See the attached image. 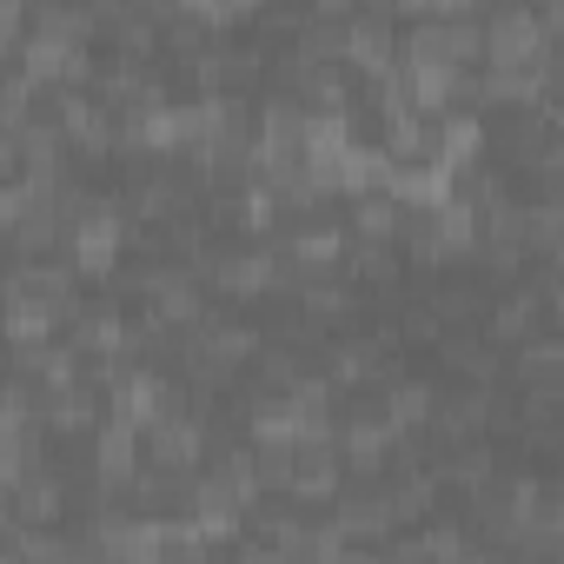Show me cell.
Segmentation results:
<instances>
[{
	"label": "cell",
	"instance_id": "obj_1",
	"mask_svg": "<svg viewBox=\"0 0 564 564\" xmlns=\"http://www.w3.org/2000/svg\"><path fill=\"white\" fill-rule=\"evenodd\" d=\"M54 127H61L67 153H80V160H107L113 140H120V113H113L100 94H87V87H61V100H54Z\"/></svg>",
	"mask_w": 564,
	"mask_h": 564
},
{
	"label": "cell",
	"instance_id": "obj_2",
	"mask_svg": "<svg viewBox=\"0 0 564 564\" xmlns=\"http://www.w3.org/2000/svg\"><path fill=\"white\" fill-rule=\"evenodd\" d=\"M140 458H147L153 471L186 478V471H199V458H206V425L173 405V412H160L153 425H140Z\"/></svg>",
	"mask_w": 564,
	"mask_h": 564
},
{
	"label": "cell",
	"instance_id": "obj_3",
	"mask_svg": "<svg viewBox=\"0 0 564 564\" xmlns=\"http://www.w3.org/2000/svg\"><path fill=\"white\" fill-rule=\"evenodd\" d=\"M551 54V34L538 28V14L524 8V0H511V8H498L485 21V67H538Z\"/></svg>",
	"mask_w": 564,
	"mask_h": 564
},
{
	"label": "cell",
	"instance_id": "obj_4",
	"mask_svg": "<svg viewBox=\"0 0 564 564\" xmlns=\"http://www.w3.org/2000/svg\"><path fill=\"white\" fill-rule=\"evenodd\" d=\"M120 232H127V219H120L107 199H94V206L67 226V265L87 272V279L113 272V265H120Z\"/></svg>",
	"mask_w": 564,
	"mask_h": 564
},
{
	"label": "cell",
	"instance_id": "obj_5",
	"mask_svg": "<svg viewBox=\"0 0 564 564\" xmlns=\"http://www.w3.org/2000/svg\"><path fill=\"white\" fill-rule=\"evenodd\" d=\"M392 445H399V432H392L379 412H352L346 425H333V458H339V471H352V478H379L386 458H392Z\"/></svg>",
	"mask_w": 564,
	"mask_h": 564
},
{
	"label": "cell",
	"instance_id": "obj_6",
	"mask_svg": "<svg viewBox=\"0 0 564 564\" xmlns=\"http://www.w3.org/2000/svg\"><path fill=\"white\" fill-rule=\"evenodd\" d=\"M94 432H100V438H94V478H100V491L120 498V491L133 485V471L147 465V458H140V425H127V419L113 412V419H100Z\"/></svg>",
	"mask_w": 564,
	"mask_h": 564
},
{
	"label": "cell",
	"instance_id": "obj_7",
	"mask_svg": "<svg viewBox=\"0 0 564 564\" xmlns=\"http://www.w3.org/2000/svg\"><path fill=\"white\" fill-rule=\"evenodd\" d=\"M272 246L286 252V265H293V272H333V265H346L352 232H346V226H333V219H306L300 232L272 239Z\"/></svg>",
	"mask_w": 564,
	"mask_h": 564
},
{
	"label": "cell",
	"instance_id": "obj_8",
	"mask_svg": "<svg viewBox=\"0 0 564 564\" xmlns=\"http://www.w3.org/2000/svg\"><path fill=\"white\" fill-rule=\"evenodd\" d=\"M339 458H333V445L319 438V445H293V471H286V498L293 505H333L339 498Z\"/></svg>",
	"mask_w": 564,
	"mask_h": 564
},
{
	"label": "cell",
	"instance_id": "obj_9",
	"mask_svg": "<svg viewBox=\"0 0 564 564\" xmlns=\"http://www.w3.org/2000/svg\"><path fill=\"white\" fill-rule=\"evenodd\" d=\"M259 54L252 47H199L193 54V87L199 94H246L252 80H259Z\"/></svg>",
	"mask_w": 564,
	"mask_h": 564
},
{
	"label": "cell",
	"instance_id": "obj_10",
	"mask_svg": "<svg viewBox=\"0 0 564 564\" xmlns=\"http://www.w3.org/2000/svg\"><path fill=\"white\" fill-rule=\"evenodd\" d=\"M94 94L113 107V113H153V107H166V94H160V74L153 67H140V61H120V67H107L100 80H94Z\"/></svg>",
	"mask_w": 564,
	"mask_h": 564
},
{
	"label": "cell",
	"instance_id": "obj_11",
	"mask_svg": "<svg viewBox=\"0 0 564 564\" xmlns=\"http://www.w3.org/2000/svg\"><path fill=\"white\" fill-rule=\"evenodd\" d=\"M259 339H265V333H252L246 319H206V313H199V326H193V346H199V352H206L226 379H232L239 366H252Z\"/></svg>",
	"mask_w": 564,
	"mask_h": 564
},
{
	"label": "cell",
	"instance_id": "obj_12",
	"mask_svg": "<svg viewBox=\"0 0 564 564\" xmlns=\"http://www.w3.org/2000/svg\"><path fill=\"white\" fill-rule=\"evenodd\" d=\"M399 226H405V206H399L386 186L352 193V219H346L352 246H392V239H399Z\"/></svg>",
	"mask_w": 564,
	"mask_h": 564
},
{
	"label": "cell",
	"instance_id": "obj_13",
	"mask_svg": "<svg viewBox=\"0 0 564 564\" xmlns=\"http://www.w3.org/2000/svg\"><path fill=\"white\" fill-rule=\"evenodd\" d=\"M432 425H438L445 445L478 438V432L491 425V386H458V392H445V399L432 405Z\"/></svg>",
	"mask_w": 564,
	"mask_h": 564
},
{
	"label": "cell",
	"instance_id": "obj_14",
	"mask_svg": "<svg viewBox=\"0 0 564 564\" xmlns=\"http://www.w3.org/2000/svg\"><path fill=\"white\" fill-rule=\"evenodd\" d=\"M478 313H485V339H491V346H518V339L538 333V319H544V306H538L531 286H511L505 300H491V306H478Z\"/></svg>",
	"mask_w": 564,
	"mask_h": 564
},
{
	"label": "cell",
	"instance_id": "obj_15",
	"mask_svg": "<svg viewBox=\"0 0 564 564\" xmlns=\"http://www.w3.org/2000/svg\"><path fill=\"white\" fill-rule=\"evenodd\" d=\"M432 133H438V160H445L452 173H471V166L485 160V120H478V113L445 107V120H432Z\"/></svg>",
	"mask_w": 564,
	"mask_h": 564
},
{
	"label": "cell",
	"instance_id": "obj_16",
	"mask_svg": "<svg viewBox=\"0 0 564 564\" xmlns=\"http://www.w3.org/2000/svg\"><path fill=\"white\" fill-rule=\"evenodd\" d=\"M67 518V485L41 465L14 485V524H61Z\"/></svg>",
	"mask_w": 564,
	"mask_h": 564
},
{
	"label": "cell",
	"instance_id": "obj_17",
	"mask_svg": "<svg viewBox=\"0 0 564 564\" xmlns=\"http://www.w3.org/2000/svg\"><path fill=\"white\" fill-rule=\"evenodd\" d=\"M41 425H54V432H67V438L94 432V425H100V399H94V386L80 379V386H67V392H41Z\"/></svg>",
	"mask_w": 564,
	"mask_h": 564
},
{
	"label": "cell",
	"instance_id": "obj_18",
	"mask_svg": "<svg viewBox=\"0 0 564 564\" xmlns=\"http://www.w3.org/2000/svg\"><path fill=\"white\" fill-rule=\"evenodd\" d=\"M445 366L465 379V386H498V346L491 339H471V333H445L438 339Z\"/></svg>",
	"mask_w": 564,
	"mask_h": 564
},
{
	"label": "cell",
	"instance_id": "obj_19",
	"mask_svg": "<svg viewBox=\"0 0 564 564\" xmlns=\"http://www.w3.org/2000/svg\"><path fill=\"white\" fill-rule=\"evenodd\" d=\"M432 405H438V392L425 386V379H399V386H386V425L392 432H419V425H432Z\"/></svg>",
	"mask_w": 564,
	"mask_h": 564
},
{
	"label": "cell",
	"instance_id": "obj_20",
	"mask_svg": "<svg viewBox=\"0 0 564 564\" xmlns=\"http://www.w3.org/2000/svg\"><path fill=\"white\" fill-rule=\"evenodd\" d=\"M333 524L346 538H386L392 531V505H386V491H352V498L333 505Z\"/></svg>",
	"mask_w": 564,
	"mask_h": 564
},
{
	"label": "cell",
	"instance_id": "obj_21",
	"mask_svg": "<svg viewBox=\"0 0 564 564\" xmlns=\"http://www.w3.org/2000/svg\"><path fill=\"white\" fill-rule=\"evenodd\" d=\"M557 239H564V206H557V193H538L524 206V252L557 259Z\"/></svg>",
	"mask_w": 564,
	"mask_h": 564
},
{
	"label": "cell",
	"instance_id": "obj_22",
	"mask_svg": "<svg viewBox=\"0 0 564 564\" xmlns=\"http://www.w3.org/2000/svg\"><path fill=\"white\" fill-rule=\"evenodd\" d=\"M498 465H491V452L478 445V438H458L452 452H445V465H432V478L438 485H458V491H471V485H485Z\"/></svg>",
	"mask_w": 564,
	"mask_h": 564
},
{
	"label": "cell",
	"instance_id": "obj_23",
	"mask_svg": "<svg viewBox=\"0 0 564 564\" xmlns=\"http://www.w3.org/2000/svg\"><path fill=\"white\" fill-rule=\"evenodd\" d=\"M518 379H524V386L564 379V346H557V333H524V339H518Z\"/></svg>",
	"mask_w": 564,
	"mask_h": 564
},
{
	"label": "cell",
	"instance_id": "obj_24",
	"mask_svg": "<svg viewBox=\"0 0 564 564\" xmlns=\"http://www.w3.org/2000/svg\"><path fill=\"white\" fill-rule=\"evenodd\" d=\"M326 352H333V359H326L333 392H339V386H366L372 366H379V346H372V339H339V346H326Z\"/></svg>",
	"mask_w": 564,
	"mask_h": 564
},
{
	"label": "cell",
	"instance_id": "obj_25",
	"mask_svg": "<svg viewBox=\"0 0 564 564\" xmlns=\"http://www.w3.org/2000/svg\"><path fill=\"white\" fill-rule=\"evenodd\" d=\"M478 54H485V28L465 14V21H438V61H452V67H478Z\"/></svg>",
	"mask_w": 564,
	"mask_h": 564
},
{
	"label": "cell",
	"instance_id": "obj_26",
	"mask_svg": "<svg viewBox=\"0 0 564 564\" xmlns=\"http://www.w3.org/2000/svg\"><path fill=\"white\" fill-rule=\"evenodd\" d=\"M346 265H352V279H366V286H392L399 279V252L392 246H352Z\"/></svg>",
	"mask_w": 564,
	"mask_h": 564
},
{
	"label": "cell",
	"instance_id": "obj_27",
	"mask_svg": "<svg viewBox=\"0 0 564 564\" xmlns=\"http://www.w3.org/2000/svg\"><path fill=\"white\" fill-rule=\"evenodd\" d=\"M34 94H41V87H34L28 74H0V133H14V127L34 113Z\"/></svg>",
	"mask_w": 564,
	"mask_h": 564
},
{
	"label": "cell",
	"instance_id": "obj_28",
	"mask_svg": "<svg viewBox=\"0 0 564 564\" xmlns=\"http://www.w3.org/2000/svg\"><path fill=\"white\" fill-rule=\"evenodd\" d=\"M419 544V557H478V544L458 531V524H432L425 538H412Z\"/></svg>",
	"mask_w": 564,
	"mask_h": 564
},
{
	"label": "cell",
	"instance_id": "obj_29",
	"mask_svg": "<svg viewBox=\"0 0 564 564\" xmlns=\"http://www.w3.org/2000/svg\"><path fill=\"white\" fill-rule=\"evenodd\" d=\"M399 339H419V346H438V339H445V319H438L432 306H412V313H399Z\"/></svg>",
	"mask_w": 564,
	"mask_h": 564
},
{
	"label": "cell",
	"instance_id": "obj_30",
	"mask_svg": "<svg viewBox=\"0 0 564 564\" xmlns=\"http://www.w3.org/2000/svg\"><path fill=\"white\" fill-rule=\"evenodd\" d=\"M352 14H359V0H313V8H306V21H326V28H339Z\"/></svg>",
	"mask_w": 564,
	"mask_h": 564
},
{
	"label": "cell",
	"instance_id": "obj_31",
	"mask_svg": "<svg viewBox=\"0 0 564 564\" xmlns=\"http://www.w3.org/2000/svg\"><path fill=\"white\" fill-rule=\"evenodd\" d=\"M14 173H21V140L0 133V186H14Z\"/></svg>",
	"mask_w": 564,
	"mask_h": 564
},
{
	"label": "cell",
	"instance_id": "obj_32",
	"mask_svg": "<svg viewBox=\"0 0 564 564\" xmlns=\"http://www.w3.org/2000/svg\"><path fill=\"white\" fill-rule=\"evenodd\" d=\"M478 8H485V0H432L438 21H465V14H478Z\"/></svg>",
	"mask_w": 564,
	"mask_h": 564
},
{
	"label": "cell",
	"instance_id": "obj_33",
	"mask_svg": "<svg viewBox=\"0 0 564 564\" xmlns=\"http://www.w3.org/2000/svg\"><path fill=\"white\" fill-rule=\"evenodd\" d=\"M166 8H180V14H193V21H219V0H166Z\"/></svg>",
	"mask_w": 564,
	"mask_h": 564
},
{
	"label": "cell",
	"instance_id": "obj_34",
	"mask_svg": "<svg viewBox=\"0 0 564 564\" xmlns=\"http://www.w3.org/2000/svg\"><path fill=\"white\" fill-rule=\"evenodd\" d=\"M14 213H21V186H0V226H14Z\"/></svg>",
	"mask_w": 564,
	"mask_h": 564
},
{
	"label": "cell",
	"instance_id": "obj_35",
	"mask_svg": "<svg viewBox=\"0 0 564 564\" xmlns=\"http://www.w3.org/2000/svg\"><path fill=\"white\" fill-rule=\"evenodd\" d=\"M265 0H219V21H232V14H259Z\"/></svg>",
	"mask_w": 564,
	"mask_h": 564
},
{
	"label": "cell",
	"instance_id": "obj_36",
	"mask_svg": "<svg viewBox=\"0 0 564 564\" xmlns=\"http://www.w3.org/2000/svg\"><path fill=\"white\" fill-rule=\"evenodd\" d=\"M386 8H399V14H432V0H386Z\"/></svg>",
	"mask_w": 564,
	"mask_h": 564
}]
</instances>
